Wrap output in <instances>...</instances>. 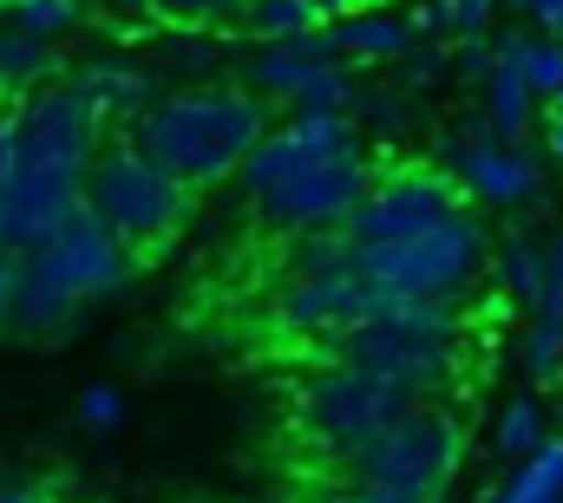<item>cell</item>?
Here are the masks:
<instances>
[{"mask_svg": "<svg viewBox=\"0 0 563 503\" xmlns=\"http://www.w3.org/2000/svg\"><path fill=\"white\" fill-rule=\"evenodd\" d=\"M518 367H525L531 385H558L563 379V321L531 314V327H525V340H518Z\"/></svg>", "mask_w": 563, "mask_h": 503, "instance_id": "4316f807", "label": "cell"}, {"mask_svg": "<svg viewBox=\"0 0 563 503\" xmlns=\"http://www.w3.org/2000/svg\"><path fill=\"white\" fill-rule=\"evenodd\" d=\"M321 503H374V498H367L361 484H341V491H328V498H321Z\"/></svg>", "mask_w": 563, "mask_h": 503, "instance_id": "74e56055", "label": "cell"}, {"mask_svg": "<svg viewBox=\"0 0 563 503\" xmlns=\"http://www.w3.org/2000/svg\"><path fill=\"white\" fill-rule=\"evenodd\" d=\"M314 354L328 367H361L407 385L413 399H432L459 373L465 321H459V301H374L354 321L314 334Z\"/></svg>", "mask_w": 563, "mask_h": 503, "instance_id": "5b68a950", "label": "cell"}, {"mask_svg": "<svg viewBox=\"0 0 563 503\" xmlns=\"http://www.w3.org/2000/svg\"><path fill=\"white\" fill-rule=\"evenodd\" d=\"M498 7H511L531 33H551V40H563V0H498Z\"/></svg>", "mask_w": 563, "mask_h": 503, "instance_id": "1f68e13d", "label": "cell"}, {"mask_svg": "<svg viewBox=\"0 0 563 503\" xmlns=\"http://www.w3.org/2000/svg\"><path fill=\"white\" fill-rule=\"evenodd\" d=\"M53 79H66L59 46H46V40H33V33L0 20V99H26V92H40Z\"/></svg>", "mask_w": 563, "mask_h": 503, "instance_id": "e0dca14e", "label": "cell"}, {"mask_svg": "<svg viewBox=\"0 0 563 503\" xmlns=\"http://www.w3.org/2000/svg\"><path fill=\"white\" fill-rule=\"evenodd\" d=\"M106 144L99 112L66 86H40L13 99V157H7V216H0V249H33L59 216L86 203L92 157Z\"/></svg>", "mask_w": 563, "mask_h": 503, "instance_id": "7a4b0ae2", "label": "cell"}, {"mask_svg": "<svg viewBox=\"0 0 563 503\" xmlns=\"http://www.w3.org/2000/svg\"><path fill=\"white\" fill-rule=\"evenodd\" d=\"M445 177L459 183V197L492 203V210H525L544 197V157H531L525 144H505V137H465L452 150Z\"/></svg>", "mask_w": 563, "mask_h": 503, "instance_id": "4fadbf2b", "label": "cell"}, {"mask_svg": "<svg viewBox=\"0 0 563 503\" xmlns=\"http://www.w3.org/2000/svg\"><path fill=\"white\" fill-rule=\"evenodd\" d=\"M485 503H563V438L558 432L538 451L511 458V471L498 478V491H485Z\"/></svg>", "mask_w": 563, "mask_h": 503, "instance_id": "ac0fdd59", "label": "cell"}, {"mask_svg": "<svg viewBox=\"0 0 563 503\" xmlns=\"http://www.w3.org/2000/svg\"><path fill=\"white\" fill-rule=\"evenodd\" d=\"M380 294L367 288L361 261H354V243L341 230H314V236H295V255H288V288L276 294V327L282 334H328L341 321H354L361 308H374Z\"/></svg>", "mask_w": 563, "mask_h": 503, "instance_id": "30bf717a", "label": "cell"}, {"mask_svg": "<svg viewBox=\"0 0 563 503\" xmlns=\"http://www.w3.org/2000/svg\"><path fill=\"white\" fill-rule=\"evenodd\" d=\"M7 157H13V105H0V216H7Z\"/></svg>", "mask_w": 563, "mask_h": 503, "instance_id": "836d02e7", "label": "cell"}, {"mask_svg": "<svg viewBox=\"0 0 563 503\" xmlns=\"http://www.w3.org/2000/svg\"><path fill=\"white\" fill-rule=\"evenodd\" d=\"M86 13H92L86 0H0V20L20 26V33H33V40H46V46H59L66 33H79Z\"/></svg>", "mask_w": 563, "mask_h": 503, "instance_id": "603a6c76", "label": "cell"}, {"mask_svg": "<svg viewBox=\"0 0 563 503\" xmlns=\"http://www.w3.org/2000/svg\"><path fill=\"white\" fill-rule=\"evenodd\" d=\"M125 131L184 190H217V183L236 177V164L269 131V99H256L250 86H230V79L164 86Z\"/></svg>", "mask_w": 563, "mask_h": 503, "instance_id": "277c9868", "label": "cell"}, {"mask_svg": "<svg viewBox=\"0 0 563 503\" xmlns=\"http://www.w3.org/2000/svg\"><path fill=\"white\" fill-rule=\"evenodd\" d=\"M13 261H20V255L0 249V334H7V301H13Z\"/></svg>", "mask_w": 563, "mask_h": 503, "instance_id": "e575fe53", "label": "cell"}, {"mask_svg": "<svg viewBox=\"0 0 563 503\" xmlns=\"http://www.w3.org/2000/svg\"><path fill=\"white\" fill-rule=\"evenodd\" d=\"M445 53H452V86H465V92H478V86L492 79V66H498V53H492V33L445 40Z\"/></svg>", "mask_w": 563, "mask_h": 503, "instance_id": "83f0119b", "label": "cell"}, {"mask_svg": "<svg viewBox=\"0 0 563 503\" xmlns=\"http://www.w3.org/2000/svg\"><path fill=\"white\" fill-rule=\"evenodd\" d=\"M492 275H498V288H505L518 308H531V301H538V281H544V236L525 230V223H511L505 243H498V255H492Z\"/></svg>", "mask_w": 563, "mask_h": 503, "instance_id": "44dd1931", "label": "cell"}, {"mask_svg": "<svg viewBox=\"0 0 563 503\" xmlns=\"http://www.w3.org/2000/svg\"><path fill=\"white\" fill-rule=\"evenodd\" d=\"M125 418H132V399H125L119 385H106V379H99V385H86V392H79V425H86V432H99V438H106V432H119Z\"/></svg>", "mask_w": 563, "mask_h": 503, "instance_id": "f1b7e54d", "label": "cell"}, {"mask_svg": "<svg viewBox=\"0 0 563 503\" xmlns=\"http://www.w3.org/2000/svg\"><path fill=\"white\" fill-rule=\"evenodd\" d=\"M407 405H420L407 385H394V379L380 373H361V367H328L321 360V373H308L295 385V432L321 451V458H334V465H347L367 438H380Z\"/></svg>", "mask_w": 563, "mask_h": 503, "instance_id": "9c48e42d", "label": "cell"}, {"mask_svg": "<svg viewBox=\"0 0 563 503\" xmlns=\"http://www.w3.org/2000/svg\"><path fill=\"white\" fill-rule=\"evenodd\" d=\"M544 157L563 170V112H551V131H544Z\"/></svg>", "mask_w": 563, "mask_h": 503, "instance_id": "d590c367", "label": "cell"}, {"mask_svg": "<svg viewBox=\"0 0 563 503\" xmlns=\"http://www.w3.org/2000/svg\"><path fill=\"white\" fill-rule=\"evenodd\" d=\"M308 7H314V13H321V20H334V13H354V7H361V0H308Z\"/></svg>", "mask_w": 563, "mask_h": 503, "instance_id": "8d00e7d4", "label": "cell"}, {"mask_svg": "<svg viewBox=\"0 0 563 503\" xmlns=\"http://www.w3.org/2000/svg\"><path fill=\"white\" fill-rule=\"evenodd\" d=\"M66 86L99 112V125H132L144 105L164 92V79L151 72V59H125V53H106V59H86L66 72Z\"/></svg>", "mask_w": 563, "mask_h": 503, "instance_id": "5bb4252c", "label": "cell"}, {"mask_svg": "<svg viewBox=\"0 0 563 503\" xmlns=\"http://www.w3.org/2000/svg\"><path fill=\"white\" fill-rule=\"evenodd\" d=\"M544 438H551V418H544V399H538V392L505 399V412L492 418V451H498V458H525V451H538Z\"/></svg>", "mask_w": 563, "mask_h": 503, "instance_id": "7402d4cb", "label": "cell"}, {"mask_svg": "<svg viewBox=\"0 0 563 503\" xmlns=\"http://www.w3.org/2000/svg\"><path fill=\"white\" fill-rule=\"evenodd\" d=\"M243 79L256 99L288 105V112H347L361 72L341 66L328 46H321V26L301 33V40H276V46H256L243 59Z\"/></svg>", "mask_w": 563, "mask_h": 503, "instance_id": "8fae6325", "label": "cell"}, {"mask_svg": "<svg viewBox=\"0 0 563 503\" xmlns=\"http://www.w3.org/2000/svg\"><path fill=\"white\" fill-rule=\"evenodd\" d=\"M243 13V0H157V20L170 26H230Z\"/></svg>", "mask_w": 563, "mask_h": 503, "instance_id": "f546056e", "label": "cell"}, {"mask_svg": "<svg viewBox=\"0 0 563 503\" xmlns=\"http://www.w3.org/2000/svg\"><path fill=\"white\" fill-rule=\"evenodd\" d=\"M236 183L269 230L314 236L354 216V203L374 183V157L347 112H288L236 164Z\"/></svg>", "mask_w": 563, "mask_h": 503, "instance_id": "6da1fadb", "label": "cell"}, {"mask_svg": "<svg viewBox=\"0 0 563 503\" xmlns=\"http://www.w3.org/2000/svg\"><path fill=\"white\" fill-rule=\"evenodd\" d=\"M452 210H465L459 183L445 170H394V177H374L367 197L354 203V216L341 223V236L354 249H374V243H407L432 223H445Z\"/></svg>", "mask_w": 563, "mask_h": 503, "instance_id": "7c38bea8", "label": "cell"}, {"mask_svg": "<svg viewBox=\"0 0 563 503\" xmlns=\"http://www.w3.org/2000/svg\"><path fill=\"white\" fill-rule=\"evenodd\" d=\"M347 119L361 125V137H380V144H400L407 131L420 125L413 99H407L400 86H380V79H367V72H361V86H354V99H347Z\"/></svg>", "mask_w": 563, "mask_h": 503, "instance_id": "d6986e66", "label": "cell"}, {"mask_svg": "<svg viewBox=\"0 0 563 503\" xmlns=\"http://www.w3.org/2000/svg\"><path fill=\"white\" fill-rule=\"evenodd\" d=\"M445 13H452V40H465V33H492L498 26V0H445Z\"/></svg>", "mask_w": 563, "mask_h": 503, "instance_id": "4dcf8cb0", "label": "cell"}, {"mask_svg": "<svg viewBox=\"0 0 563 503\" xmlns=\"http://www.w3.org/2000/svg\"><path fill=\"white\" fill-rule=\"evenodd\" d=\"M485 230L472 210H452L445 223H432L407 243H374V249H354L367 288L380 301H459L478 268H485Z\"/></svg>", "mask_w": 563, "mask_h": 503, "instance_id": "ba28073f", "label": "cell"}, {"mask_svg": "<svg viewBox=\"0 0 563 503\" xmlns=\"http://www.w3.org/2000/svg\"><path fill=\"white\" fill-rule=\"evenodd\" d=\"M157 59L164 66H151L157 79H184V86H203V79H217V66H223V40H217V26H177L164 46H157Z\"/></svg>", "mask_w": 563, "mask_h": 503, "instance_id": "ffe728a7", "label": "cell"}, {"mask_svg": "<svg viewBox=\"0 0 563 503\" xmlns=\"http://www.w3.org/2000/svg\"><path fill=\"white\" fill-rule=\"evenodd\" d=\"M478 112H485V131H492V137L525 144L531 125H538V92L518 79V66H511V59H498V66H492V79L478 86Z\"/></svg>", "mask_w": 563, "mask_h": 503, "instance_id": "2e32d148", "label": "cell"}, {"mask_svg": "<svg viewBox=\"0 0 563 503\" xmlns=\"http://www.w3.org/2000/svg\"><path fill=\"white\" fill-rule=\"evenodd\" d=\"M86 210L139 255L184 236V223L197 216V190H184L170 170H157L132 137H106L92 157V177H86Z\"/></svg>", "mask_w": 563, "mask_h": 503, "instance_id": "52a82bcc", "label": "cell"}, {"mask_svg": "<svg viewBox=\"0 0 563 503\" xmlns=\"http://www.w3.org/2000/svg\"><path fill=\"white\" fill-rule=\"evenodd\" d=\"M86 7H106L119 26H144V20H157V0H86Z\"/></svg>", "mask_w": 563, "mask_h": 503, "instance_id": "d6a6232c", "label": "cell"}, {"mask_svg": "<svg viewBox=\"0 0 563 503\" xmlns=\"http://www.w3.org/2000/svg\"><path fill=\"white\" fill-rule=\"evenodd\" d=\"M558 438H563V432H558Z\"/></svg>", "mask_w": 563, "mask_h": 503, "instance_id": "f35d334b", "label": "cell"}, {"mask_svg": "<svg viewBox=\"0 0 563 503\" xmlns=\"http://www.w3.org/2000/svg\"><path fill=\"white\" fill-rule=\"evenodd\" d=\"M387 72H394V86H400L407 99H420V92L452 86V53H445V40H413Z\"/></svg>", "mask_w": 563, "mask_h": 503, "instance_id": "484cf974", "label": "cell"}, {"mask_svg": "<svg viewBox=\"0 0 563 503\" xmlns=\"http://www.w3.org/2000/svg\"><path fill=\"white\" fill-rule=\"evenodd\" d=\"M511 66H518V79L538 92V105H551V99L563 92V40H551V33H531V26H525Z\"/></svg>", "mask_w": 563, "mask_h": 503, "instance_id": "d4e9b609", "label": "cell"}, {"mask_svg": "<svg viewBox=\"0 0 563 503\" xmlns=\"http://www.w3.org/2000/svg\"><path fill=\"white\" fill-rule=\"evenodd\" d=\"M321 46H328L341 66H354V72H387V66L413 46V26H407V13H394V7H354V13L321 20Z\"/></svg>", "mask_w": 563, "mask_h": 503, "instance_id": "9a60e30c", "label": "cell"}, {"mask_svg": "<svg viewBox=\"0 0 563 503\" xmlns=\"http://www.w3.org/2000/svg\"><path fill=\"white\" fill-rule=\"evenodd\" d=\"M465 471V425L445 405H407L380 438H367L347 458V484H361L374 503H445Z\"/></svg>", "mask_w": 563, "mask_h": 503, "instance_id": "8992f818", "label": "cell"}, {"mask_svg": "<svg viewBox=\"0 0 563 503\" xmlns=\"http://www.w3.org/2000/svg\"><path fill=\"white\" fill-rule=\"evenodd\" d=\"M236 20L256 33V46L301 40V33H314V26H321V13H314L308 0H243V13H236Z\"/></svg>", "mask_w": 563, "mask_h": 503, "instance_id": "cb8c5ba5", "label": "cell"}, {"mask_svg": "<svg viewBox=\"0 0 563 503\" xmlns=\"http://www.w3.org/2000/svg\"><path fill=\"white\" fill-rule=\"evenodd\" d=\"M132 268H139V255L79 203L33 249H20L7 334H20V340H66L92 301H106V294H119L132 281Z\"/></svg>", "mask_w": 563, "mask_h": 503, "instance_id": "3957f363", "label": "cell"}]
</instances>
